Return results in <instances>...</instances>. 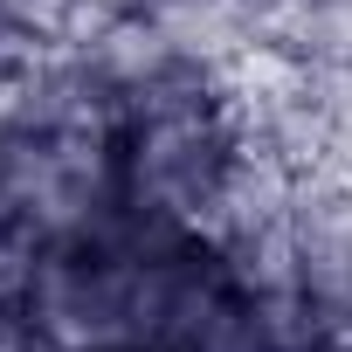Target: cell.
<instances>
[{
  "label": "cell",
  "instance_id": "obj_1",
  "mask_svg": "<svg viewBox=\"0 0 352 352\" xmlns=\"http://www.w3.org/2000/svg\"><path fill=\"white\" fill-rule=\"evenodd\" d=\"M249 166H256V138H249L235 83H221V76H180L118 118L124 214H138V221L214 242Z\"/></svg>",
  "mask_w": 352,
  "mask_h": 352
},
{
  "label": "cell",
  "instance_id": "obj_2",
  "mask_svg": "<svg viewBox=\"0 0 352 352\" xmlns=\"http://www.w3.org/2000/svg\"><path fill=\"white\" fill-rule=\"evenodd\" d=\"M131 14L187 69L221 83L270 56V0H131Z\"/></svg>",
  "mask_w": 352,
  "mask_h": 352
}]
</instances>
